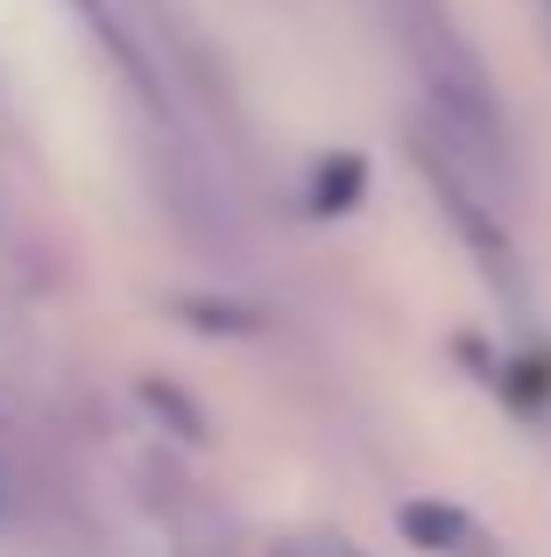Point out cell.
I'll use <instances>...</instances> for the list:
<instances>
[{"mask_svg": "<svg viewBox=\"0 0 551 557\" xmlns=\"http://www.w3.org/2000/svg\"><path fill=\"white\" fill-rule=\"evenodd\" d=\"M403 530L425 536V544H460V536H467V522H460L453 508H411V516H403Z\"/></svg>", "mask_w": 551, "mask_h": 557, "instance_id": "1", "label": "cell"}, {"mask_svg": "<svg viewBox=\"0 0 551 557\" xmlns=\"http://www.w3.org/2000/svg\"><path fill=\"white\" fill-rule=\"evenodd\" d=\"M0 516H8V487H0Z\"/></svg>", "mask_w": 551, "mask_h": 557, "instance_id": "4", "label": "cell"}, {"mask_svg": "<svg viewBox=\"0 0 551 557\" xmlns=\"http://www.w3.org/2000/svg\"><path fill=\"white\" fill-rule=\"evenodd\" d=\"M354 190H360V163H346V156H340V163H332V177H318V212H340Z\"/></svg>", "mask_w": 551, "mask_h": 557, "instance_id": "2", "label": "cell"}, {"mask_svg": "<svg viewBox=\"0 0 551 557\" xmlns=\"http://www.w3.org/2000/svg\"><path fill=\"white\" fill-rule=\"evenodd\" d=\"M544 14H551V0H544Z\"/></svg>", "mask_w": 551, "mask_h": 557, "instance_id": "5", "label": "cell"}, {"mask_svg": "<svg viewBox=\"0 0 551 557\" xmlns=\"http://www.w3.org/2000/svg\"><path fill=\"white\" fill-rule=\"evenodd\" d=\"M78 8H85V14H93V28H99V36H107V42H113V50H121V57H127V42H121V28H113V14H107V0H78Z\"/></svg>", "mask_w": 551, "mask_h": 557, "instance_id": "3", "label": "cell"}]
</instances>
